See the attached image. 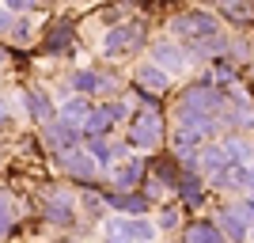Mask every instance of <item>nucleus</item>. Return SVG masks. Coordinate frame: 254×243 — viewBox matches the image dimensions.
I'll list each match as a JSON object with an SVG mask.
<instances>
[{"label": "nucleus", "instance_id": "1", "mask_svg": "<svg viewBox=\"0 0 254 243\" xmlns=\"http://www.w3.org/2000/svg\"><path fill=\"white\" fill-rule=\"evenodd\" d=\"M159 141H163V114L156 106H148L129 122V145H137L140 152H152V148H159Z\"/></svg>", "mask_w": 254, "mask_h": 243}, {"label": "nucleus", "instance_id": "2", "mask_svg": "<svg viewBox=\"0 0 254 243\" xmlns=\"http://www.w3.org/2000/svg\"><path fill=\"white\" fill-rule=\"evenodd\" d=\"M243 160H247V145H243V141H220V145H209L205 152H197V167L212 179L220 167H228V163H243Z\"/></svg>", "mask_w": 254, "mask_h": 243}, {"label": "nucleus", "instance_id": "3", "mask_svg": "<svg viewBox=\"0 0 254 243\" xmlns=\"http://www.w3.org/2000/svg\"><path fill=\"white\" fill-rule=\"evenodd\" d=\"M171 27H175V34L186 38V42H201V38L220 34V19H216L212 11H197V8H193V11H182Z\"/></svg>", "mask_w": 254, "mask_h": 243}, {"label": "nucleus", "instance_id": "4", "mask_svg": "<svg viewBox=\"0 0 254 243\" xmlns=\"http://www.w3.org/2000/svg\"><path fill=\"white\" fill-rule=\"evenodd\" d=\"M179 106H186V110H201V114H224L228 91H224V87H212V84H193V87L182 91Z\"/></svg>", "mask_w": 254, "mask_h": 243}, {"label": "nucleus", "instance_id": "5", "mask_svg": "<svg viewBox=\"0 0 254 243\" xmlns=\"http://www.w3.org/2000/svg\"><path fill=\"white\" fill-rule=\"evenodd\" d=\"M57 160H61V167L68 171V175H72L76 182H84V186H91V182H95L99 163L91 160V152H87V148L68 145V148H61V152H57Z\"/></svg>", "mask_w": 254, "mask_h": 243}, {"label": "nucleus", "instance_id": "6", "mask_svg": "<svg viewBox=\"0 0 254 243\" xmlns=\"http://www.w3.org/2000/svg\"><path fill=\"white\" fill-rule=\"evenodd\" d=\"M140 42H144V27L140 23H122L103 38V53L106 57H122V53H133Z\"/></svg>", "mask_w": 254, "mask_h": 243}, {"label": "nucleus", "instance_id": "7", "mask_svg": "<svg viewBox=\"0 0 254 243\" xmlns=\"http://www.w3.org/2000/svg\"><path fill=\"white\" fill-rule=\"evenodd\" d=\"M42 145L50 148V152H61V148H68V145H80V129L68 126L64 118H50V122H42Z\"/></svg>", "mask_w": 254, "mask_h": 243}, {"label": "nucleus", "instance_id": "8", "mask_svg": "<svg viewBox=\"0 0 254 243\" xmlns=\"http://www.w3.org/2000/svg\"><path fill=\"white\" fill-rule=\"evenodd\" d=\"M118 118H126V103H110V106H99L91 114L84 118V133L87 137H106L110 126H114Z\"/></svg>", "mask_w": 254, "mask_h": 243}, {"label": "nucleus", "instance_id": "9", "mask_svg": "<svg viewBox=\"0 0 254 243\" xmlns=\"http://www.w3.org/2000/svg\"><path fill=\"white\" fill-rule=\"evenodd\" d=\"M42 217H46L50 224H61V228L76 224L72 198H68V194H46V201H42Z\"/></svg>", "mask_w": 254, "mask_h": 243}, {"label": "nucleus", "instance_id": "10", "mask_svg": "<svg viewBox=\"0 0 254 243\" xmlns=\"http://www.w3.org/2000/svg\"><path fill=\"white\" fill-rule=\"evenodd\" d=\"M106 232H110V236H126V240H152L156 228H152L148 221H140L137 213H126V221H110V224H106Z\"/></svg>", "mask_w": 254, "mask_h": 243}, {"label": "nucleus", "instance_id": "11", "mask_svg": "<svg viewBox=\"0 0 254 243\" xmlns=\"http://www.w3.org/2000/svg\"><path fill=\"white\" fill-rule=\"evenodd\" d=\"M23 99H27V110H31V118L42 126V122H50V118H57V106H53V99L46 95L42 87H27L23 91Z\"/></svg>", "mask_w": 254, "mask_h": 243}, {"label": "nucleus", "instance_id": "12", "mask_svg": "<svg viewBox=\"0 0 254 243\" xmlns=\"http://www.w3.org/2000/svg\"><path fill=\"white\" fill-rule=\"evenodd\" d=\"M133 84L144 87V91H152V95H163V91H167V73H163L156 61H152V65H140L137 73H133Z\"/></svg>", "mask_w": 254, "mask_h": 243}, {"label": "nucleus", "instance_id": "13", "mask_svg": "<svg viewBox=\"0 0 254 243\" xmlns=\"http://www.w3.org/2000/svg\"><path fill=\"white\" fill-rule=\"evenodd\" d=\"M148 175V167L140 163V160H129V163H122V167L110 175V186L114 190H137V182Z\"/></svg>", "mask_w": 254, "mask_h": 243}, {"label": "nucleus", "instance_id": "14", "mask_svg": "<svg viewBox=\"0 0 254 243\" xmlns=\"http://www.w3.org/2000/svg\"><path fill=\"white\" fill-rule=\"evenodd\" d=\"M152 57H156V65L167 76L171 73H182V65H186V61H182V50L175 42H156V46H152Z\"/></svg>", "mask_w": 254, "mask_h": 243}, {"label": "nucleus", "instance_id": "15", "mask_svg": "<svg viewBox=\"0 0 254 243\" xmlns=\"http://www.w3.org/2000/svg\"><path fill=\"white\" fill-rule=\"evenodd\" d=\"M72 87L80 95H95V91H114V80H103L95 69H80V73L72 76Z\"/></svg>", "mask_w": 254, "mask_h": 243}, {"label": "nucleus", "instance_id": "16", "mask_svg": "<svg viewBox=\"0 0 254 243\" xmlns=\"http://www.w3.org/2000/svg\"><path fill=\"white\" fill-rule=\"evenodd\" d=\"M175 190L182 194V201H186V205H201V198H205V182L197 179V171H182L179 179H175Z\"/></svg>", "mask_w": 254, "mask_h": 243}, {"label": "nucleus", "instance_id": "17", "mask_svg": "<svg viewBox=\"0 0 254 243\" xmlns=\"http://www.w3.org/2000/svg\"><path fill=\"white\" fill-rule=\"evenodd\" d=\"M106 205H114V209H122V213H144L148 209V198L144 194H133V190H110L106 194Z\"/></svg>", "mask_w": 254, "mask_h": 243}, {"label": "nucleus", "instance_id": "18", "mask_svg": "<svg viewBox=\"0 0 254 243\" xmlns=\"http://www.w3.org/2000/svg\"><path fill=\"white\" fill-rule=\"evenodd\" d=\"M72 38H76V23L72 19H61L50 34H46V53H64Z\"/></svg>", "mask_w": 254, "mask_h": 243}, {"label": "nucleus", "instance_id": "19", "mask_svg": "<svg viewBox=\"0 0 254 243\" xmlns=\"http://www.w3.org/2000/svg\"><path fill=\"white\" fill-rule=\"evenodd\" d=\"M212 182L220 186V190H243L247 186V163H228L212 175Z\"/></svg>", "mask_w": 254, "mask_h": 243}, {"label": "nucleus", "instance_id": "20", "mask_svg": "<svg viewBox=\"0 0 254 243\" xmlns=\"http://www.w3.org/2000/svg\"><path fill=\"white\" fill-rule=\"evenodd\" d=\"M91 114V106H87V99L84 95H76V99H68V103L61 106V110H57V118H64V122H68V126H84V118Z\"/></svg>", "mask_w": 254, "mask_h": 243}, {"label": "nucleus", "instance_id": "21", "mask_svg": "<svg viewBox=\"0 0 254 243\" xmlns=\"http://www.w3.org/2000/svg\"><path fill=\"white\" fill-rule=\"evenodd\" d=\"M216 224H220L224 240H243V236H247V217H243L239 209H232V213L224 209V217H220Z\"/></svg>", "mask_w": 254, "mask_h": 243}, {"label": "nucleus", "instance_id": "22", "mask_svg": "<svg viewBox=\"0 0 254 243\" xmlns=\"http://www.w3.org/2000/svg\"><path fill=\"white\" fill-rule=\"evenodd\" d=\"M87 152H91V160H95L99 167H110V163L118 160V148L106 137H87Z\"/></svg>", "mask_w": 254, "mask_h": 243}, {"label": "nucleus", "instance_id": "23", "mask_svg": "<svg viewBox=\"0 0 254 243\" xmlns=\"http://www.w3.org/2000/svg\"><path fill=\"white\" fill-rule=\"evenodd\" d=\"M186 240H193V243H216V240H224V232H220V224L193 221L190 228H186Z\"/></svg>", "mask_w": 254, "mask_h": 243}, {"label": "nucleus", "instance_id": "24", "mask_svg": "<svg viewBox=\"0 0 254 243\" xmlns=\"http://www.w3.org/2000/svg\"><path fill=\"white\" fill-rule=\"evenodd\" d=\"M84 209H87V217H103V209H106V194L84 190Z\"/></svg>", "mask_w": 254, "mask_h": 243}, {"label": "nucleus", "instance_id": "25", "mask_svg": "<svg viewBox=\"0 0 254 243\" xmlns=\"http://www.w3.org/2000/svg\"><path fill=\"white\" fill-rule=\"evenodd\" d=\"M11 232V205H8V198L0 194V236H8Z\"/></svg>", "mask_w": 254, "mask_h": 243}, {"label": "nucleus", "instance_id": "26", "mask_svg": "<svg viewBox=\"0 0 254 243\" xmlns=\"http://www.w3.org/2000/svg\"><path fill=\"white\" fill-rule=\"evenodd\" d=\"M8 31H11V38H15V42H27V38H31V23L15 19V23H11V27H8Z\"/></svg>", "mask_w": 254, "mask_h": 243}, {"label": "nucleus", "instance_id": "27", "mask_svg": "<svg viewBox=\"0 0 254 243\" xmlns=\"http://www.w3.org/2000/svg\"><path fill=\"white\" fill-rule=\"evenodd\" d=\"M159 228H163V232L179 228V213H175V209H163V213H159Z\"/></svg>", "mask_w": 254, "mask_h": 243}, {"label": "nucleus", "instance_id": "28", "mask_svg": "<svg viewBox=\"0 0 254 243\" xmlns=\"http://www.w3.org/2000/svg\"><path fill=\"white\" fill-rule=\"evenodd\" d=\"M38 0H4V8L8 11H27V8H34Z\"/></svg>", "mask_w": 254, "mask_h": 243}, {"label": "nucleus", "instance_id": "29", "mask_svg": "<svg viewBox=\"0 0 254 243\" xmlns=\"http://www.w3.org/2000/svg\"><path fill=\"white\" fill-rule=\"evenodd\" d=\"M8 27H11V11L0 8V31H8Z\"/></svg>", "mask_w": 254, "mask_h": 243}, {"label": "nucleus", "instance_id": "30", "mask_svg": "<svg viewBox=\"0 0 254 243\" xmlns=\"http://www.w3.org/2000/svg\"><path fill=\"white\" fill-rule=\"evenodd\" d=\"M247 186L254 190V163H247Z\"/></svg>", "mask_w": 254, "mask_h": 243}, {"label": "nucleus", "instance_id": "31", "mask_svg": "<svg viewBox=\"0 0 254 243\" xmlns=\"http://www.w3.org/2000/svg\"><path fill=\"white\" fill-rule=\"evenodd\" d=\"M216 4H220V8L228 11V8H235V4H243V0H216Z\"/></svg>", "mask_w": 254, "mask_h": 243}, {"label": "nucleus", "instance_id": "32", "mask_svg": "<svg viewBox=\"0 0 254 243\" xmlns=\"http://www.w3.org/2000/svg\"><path fill=\"white\" fill-rule=\"evenodd\" d=\"M243 209H247V217H254V198H251V201H247Z\"/></svg>", "mask_w": 254, "mask_h": 243}, {"label": "nucleus", "instance_id": "33", "mask_svg": "<svg viewBox=\"0 0 254 243\" xmlns=\"http://www.w3.org/2000/svg\"><path fill=\"white\" fill-rule=\"evenodd\" d=\"M251 4H254V0H251Z\"/></svg>", "mask_w": 254, "mask_h": 243}]
</instances>
